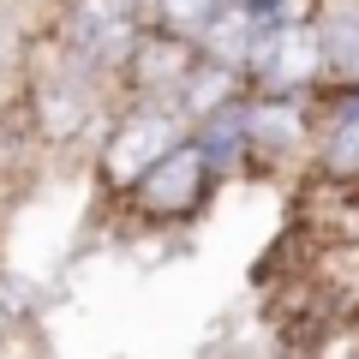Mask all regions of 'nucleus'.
<instances>
[{"label":"nucleus","mask_w":359,"mask_h":359,"mask_svg":"<svg viewBox=\"0 0 359 359\" xmlns=\"http://www.w3.org/2000/svg\"><path fill=\"white\" fill-rule=\"evenodd\" d=\"M245 66L264 78L269 96H294V90L311 84L318 66H323V30H306V25H294V18H282V25H269L264 36H257V48H252Z\"/></svg>","instance_id":"obj_1"},{"label":"nucleus","mask_w":359,"mask_h":359,"mask_svg":"<svg viewBox=\"0 0 359 359\" xmlns=\"http://www.w3.org/2000/svg\"><path fill=\"white\" fill-rule=\"evenodd\" d=\"M138 0H72L66 6V36L90 66H114L138 48Z\"/></svg>","instance_id":"obj_2"},{"label":"nucleus","mask_w":359,"mask_h":359,"mask_svg":"<svg viewBox=\"0 0 359 359\" xmlns=\"http://www.w3.org/2000/svg\"><path fill=\"white\" fill-rule=\"evenodd\" d=\"M180 144V120L168 114V108H138V114L126 120V126L108 138V180H120V186H138V174L156 162V156H168Z\"/></svg>","instance_id":"obj_3"},{"label":"nucleus","mask_w":359,"mask_h":359,"mask_svg":"<svg viewBox=\"0 0 359 359\" xmlns=\"http://www.w3.org/2000/svg\"><path fill=\"white\" fill-rule=\"evenodd\" d=\"M204 174H210L204 150H198V144H174L168 156H156V162L138 174L144 210H192L198 192H204Z\"/></svg>","instance_id":"obj_4"},{"label":"nucleus","mask_w":359,"mask_h":359,"mask_svg":"<svg viewBox=\"0 0 359 359\" xmlns=\"http://www.w3.org/2000/svg\"><path fill=\"white\" fill-rule=\"evenodd\" d=\"M252 144V108H210L204 114V132H198V150H204L210 168H233L240 150Z\"/></svg>","instance_id":"obj_5"},{"label":"nucleus","mask_w":359,"mask_h":359,"mask_svg":"<svg viewBox=\"0 0 359 359\" xmlns=\"http://www.w3.org/2000/svg\"><path fill=\"white\" fill-rule=\"evenodd\" d=\"M323 60L359 78V0H335L323 18Z\"/></svg>","instance_id":"obj_6"},{"label":"nucleus","mask_w":359,"mask_h":359,"mask_svg":"<svg viewBox=\"0 0 359 359\" xmlns=\"http://www.w3.org/2000/svg\"><path fill=\"white\" fill-rule=\"evenodd\" d=\"M228 78H233V66H228V60L192 66V72L180 78V96H186V108H192V114H210V108H222V102H228Z\"/></svg>","instance_id":"obj_7"},{"label":"nucleus","mask_w":359,"mask_h":359,"mask_svg":"<svg viewBox=\"0 0 359 359\" xmlns=\"http://www.w3.org/2000/svg\"><path fill=\"white\" fill-rule=\"evenodd\" d=\"M252 138H264V144H276V150H287V144L299 138V108L287 102V96L252 102Z\"/></svg>","instance_id":"obj_8"},{"label":"nucleus","mask_w":359,"mask_h":359,"mask_svg":"<svg viewBox=\"0 0 359 359\" xmlns=\"http://www.w3.org/2000/svg\"><path fill=\"white\" fill-rule=\"evenodd\" d=\"M222 6H228V0H162V25L180 30V36H198Z\"/></svg>","instance_id":"obj_9"},{"label":"nucleus","mask_w":359,"mask_h":359,"mask_svg":"<svg viewBox=\"0 0 359 359\" xmlns=\"http://www.w3.org/2000/svg\"><path fill=\"white\" fill-rule=\"evenodd\" d=\"M330 168H359V96L335 114V138H330Z\"/></svg>","instance_id":"obj_10"}]
</instances>
